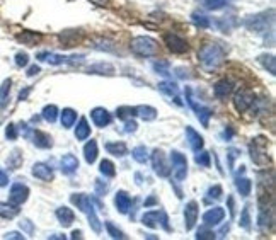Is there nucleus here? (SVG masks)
<instances>
[{
  "label": "nucleus",
  "mask_w": 276,
  "mask_h": 240,
  "mask_svg": "<svg viewBox=\"0 0 276 240\" xmlns=\"http://www.w3.org/2000/svg\"><path fill=\"white\" fill-rule=\"evenodd\" d=\"M223 50L220 44L216 43H206L201 46V50L198 52V58L201 62L205 70H215L223 63Z\"/></svg>",
  "instance_id": "f257e3e1"
},
{
  "label": "nucleus",
  "mask_w": 276,
  "mask_h": 240,
  "mask_svg": "<svg viewBox=\"0 0 276 240\" xmlns=\"http://www.w3.org/2000/svg\"><path fill=\"white\" fill-rule=\"evenodd\" d=\"M72 203H74L77 208L80 210L82 213L87 214L89 218V225H91V228L96 232V234H101V230H103V225H101L99 218H97L96 214V210H94V204H92V200L86 194H74L70 198Z\"/></svg>",
  "instance_id": "f03ea898"
},
{
  "label": "nucleus",
  "mask_w": 276,
  "mask_h": 240,
  "mask_svg": "<svg viewBox=\"0 0 276 240\" xmlns=\"http://www.w3.org/2000/svg\"><path fill=\"white\" fill-rule=\"evenodd\" d=\"M273 22H274V12H273V9H271V10H266V12H261V14L250 16V18L245 19L244 26L252 32L264 34V32L271 31Z\"/></svg>",
  "instance_id": "7ed1b4c3"
},
{
  "label": "nucleus",
  "mask_w": 276,
  "mask_h": 240,
  "mask_svg": "<svg viewBox=\"0 0 276 240\" xmlns=\"http://www.w3.org/2000/svg\"><path fill=\"white\" fill-rule=\"evenodd\" d=\"M130 48H131V52L135 54H138V56H154V54L159 53V44H157V41L148 36L133 38Z\"/></svg>",
  "instance_id": "20e7f679"
},
{
  "label": "nucleus",
  "mask_w": 276,
  "mask_h": 240,
  "mask_svg": "<svg viewBox=\"0 0 276 240\" xmlns=\"http://www.w3.org/2000/svg\"><path fill=\"white\" fill-rule=\"evenodd\" d=\"M171 160H172V174L177 180H184L188 176V160L179 152L172 150L171 152Z\"/></svg>",
  "instance_id": "39448f33"
},
{
  "label": "nucleus",
  "mask_w": 276,
  "mask_h": 240,
  "mask_svg": "<svg viewBox=\"0 0 276 240\" xmlns=\"http://www.w3.org/2000/svg\"><path fill=\"white\" fill-rule=\"evenodd\" d=\"M142 222L143 225L150 226V228H157V226H164V230H171V226H169V220L167 216H165L164 212H148L142 216Z\"/></svg>",
  "instance_id": "423d86ee"
},
{
  "label": "nucleus",
  "mask_w": 276,
  "mask_h": 240,
  "mask_svg": "<svg viewBox=\"0 0 276 240\" xmlns=\"http://www.w3.org/2000/svg\"><path fill=\"white\" fill-rule=\"evenodd\" d=\"M152 167H154L155 174L160 176V178H167V176L171 174V167H169L167 162H165L164 152L159 148H155L152 152Z\"/></svg>",
  "instance_id": "0eeeda50"
},
{
  "label": "nucleus",
  "mask_w": 276,
  "mask_h": 240,
  "mask_svg": "<svg viewBox=\"0 0 276 240\" xmlns=\"http://www.w3.org/2000/svg\"><path fill=\"white\" fill-rule=\"evenodd\" d=\"M254 104V94L249 89H240L233 98V108L237 109V112H244Z\"/></svg>",
  "instance_id": "6e6552de"
},
{
  "label": "nucleus",
  "mask_w": 276,
  "mask_h": 240,
  "mask_svg": "<svg viewBox=\"0 0 276 240\" xmlns=\"http://www.w3.org/2000/svg\"><path fill=\"white\" fill-rule=\"evenodd\" d=\"M164 43L167 44V48L171 50L172 53H177V54L188 53L189 50V44L186 43V40H182V38H179L177 34H172V32L164 36Z\"/></svg>",
  "instance_id": "1a4fd4ad"
},
{
  "label": "nucleus",
  "mask_w": 276,
  "mask_h": 240,
  "mask_svg": "<svg viewBox=\"0 0 276 240\" xmlns=\"http://www.w3.org/2000/svg\"><path fill=\"white\" fill-rule=\"evenodd\" d=\"M186 99H188L189 106L196 111V118L199 121H201V124L208 128V123H210V118L213 116V111H211L210 108H203V106H198V104H194V100L191 99V89L189 87H186Z\"/></svg>",
  "instance_id": "9d476101"
},
{
  "label": "nucleus",
  "mask_w": 276,
  "mask_h": 240,
  "mask_svg": "<svg viewBox=\"0 0 276 240\" xmlns=\"http://www.w3.org/2000/svg\"><path fill=\"white\" fill-rule=\"evenodd\" d=\"M28 198H29V189H28L26 184H23V182L12 184L11 192H9V201L12 204H18L19 206V204L26 203Z\"/></svg>",
  "instance_id": "9b49d317"
},
{
  "label": "nucleus",
  "mask_w": 276,
  "mask_h": 240,
  "mask_svg": "<svg viewBox=\"0 0 276 240\" xmlns=\"http://www.w3.org/2000/svg\"><path fill=\"white\" fill-rule=\"evenodd\" d=\"M198 214H199V210H198V203L196 201H189L184 208V226L186 230H193L194 225L198 222Z\"/></svg>",
  "instance_id": "f8f14e48"
},
{
  "label": "nucleus",
  "mask_w": 276,
  "mask_h": 240,
  "mask_svg": "<svg viewBox=\"0 0 276 240\" xmlns=\"http://www.w3.org/2000/svg\"><path fill=\"white\" fill-rule=\"evenodd\" d=\"M223 218H225V210L220 208V206H215V208L208 210V212L203 214V222H205L206 226L218 225L220 222H223Z\"/></svg>",
  "instance_id": "ddd939ff"
},
{
  "label": "nucleus",
  "mask_w": 276,
  "mask_h": 240,
  "mask_svg": "<svg viewBox=\"0 0 276 240\" xmlns=\"http://www.w3.org/2000/svg\"><path fill=\"white\" fill-rule=\"evenodd\" d=\"M257 225L261 230H267L273 225V210H271V206H261L259 208Z\"/></svg>",
  "instance_id": "4468645a"
},
{
  "label": "nucleus",
  "mask_w": 276,
  "mask_h": 240,
  "mask_svg": "<svg viewBox=\"0 0 276 240\" xmlns=\"http://www.w3.org/2000/svg\"><path fill=\"white\" fill-rule=\"evenodd\" d=\"M33 176L41 180H45V182H50V180H53V169L43 162H38L33 166Z\"/></svg>",
  "instance_id": "2eb2a0df"
},
{
  "label": "nucleus",
  "mask_w": 276,
  "mask_h": 240,
  "mask_svg": "<svg viewBox=\"0 0 276 240\" xmlns=\"http://www.w3.org/2000/svg\"><path fill=\"white\" fill-rule=\"evenodd\" d=\"M91 118H92V121H94V124L99 126V128H104V126H108L109 123H111V114H109V112L106 111L104 108L92 109Z\"/></svg>",
  "instance_id": "dca6fc26"
},
{
  "label": "nucleus",
  "mask_w": 276,
  "mask_h": 240,
  "mask_svg": "<svg viewBox=\"0 0 276 240\" xmlns=\"http://www.w3.org/2000/svg\"><path fill=\"white\" fill-rule=\"evenodd\" d=\"M60 169L63 174H74L75 170L79 169V160L75 155H72V154H67V155H63L62 160H60Z\"/></svg>",
  "instance_id": "f3484780"
},
{
  "label": "nucleus",
  "mask_w": 276,
  "mask_h": 240,
  "mask_svg": "<svg viewBox=\"0 0 276 240\" xmlns=\"http://www.w3.org/2000/svg\"><path fill=\"white\" fill-rule=\"evenodd\" d=\"M186 140H188L189 146L194 152L203 150V145H205V142H203V136L198 132H194L191 126H186Z\"/></svg>",
  "instance_id": "a211bd4d"
},
{
  "label": "nucleus",
  "mask_w": 276,
  "mask_h": 240,
  "mask_svg": "<svg viewBox=\"0 0 276 240\" xmlns=\"http://www.w3.org/2000/svg\"><path fill=\"white\" fill-rule=\"evenodd\" d=\"M16 40L26 46H36L41 40H43V36H41L40 32H35V31H23L16 36Z\"/></svg>",
  "instance_id": "6ab92c4d"
},
{
  "label": "nucleus",
  "mask_w": 276,
  "mask_h": 240,
  "mask_svg": "<svg viewBox=\"0 0 276 240\" xmlns=\"http://www.w3.org/2000/svg\"><path fill=\"white\" fill-rule=\"evenodd\" d=\"M232 90H233V84L230 82V80H220V82H216L215 84V87H213V92H215V96L218 99H225V98H228V96L232 94Z\"/></svg>",
  "instance_id": "aec40b11"
},
{
  "label": "nucleus",
  "mask_w": 276,
  "mask_h": 240,
  "mask_svg": "<svg viewBox=\"0 0 276 240\" xmlns=\"http://www.w3.org/2000/svg\"><path fill=\"white\" fill-rule=\"evenodd\" d=\"M31 138H33V143H35L38 148H50V146L53 145L52 136H50L48 133H45V132H40V130L33 132Z\"/></svg>",
  "instance_id": "412c9836"
},
{
  "label": "nucleus",
  "mask_w": 276,
  "mask_h": 240,
  "mask_svg": "<svg viewBox=\"0 0 276 240\" xmlns=\"http://www.w3.org/2000/svg\"><path fill=\"white\" fill-rule=\"evenodd\" d=\"M114 204H116V210L120 213H128L130 206H131V198L126 194L125 191H118L116 196H114Z\"/></svg>",
  "instance_id": "4be33fe9"
},
{
  "label": "nucleus",
  "mask_w": 276,
  "mask_h": 240,
  "mask_svg": "<svg viewBox=\"0 0 276 240\" xmlns=\"http://www.w3.org/2000/svg\"><path fill=\"white\" fill-rule=\"evenodd\" d=\"M57 218H58V222H60V225L67 228V226H70L72 223H74L75 214H74V212H72L70 208H67V206H62V208L57 210Z\"/></svg>",
  "instance_id": "5701e85b"
},
{
  "label": "nucleus",
  "mask_w": 276,
  "mask_h": 240,
  "mask_svg": "<svg viewBox=\"0 0 276 240\" xmlns=\"http://www.w3.org/2000/svg\"><path fill=\"white\" fill-rule=\"evenodd\" d=\"M106 150L109 152L114 157H125L128 154V146L125 145L123 142H109L106 143Z\"/></svg>",
  "instance_id": "b1692460"
},
{
  "label": "nucleus",
  "mask_w": 276,
  "mask_h": 240,
  "mask_svg": "<svg viewBox=\"0 0 276 240\" xmlns=\"http://www.w3.org/2000/svg\"><path fill=\"white\" fill-rule=\"evenodd\" d=\"M87 74H99V75H114V66L111 63H96L87 68Z\"/></svg>",
  "instance_id": "393cba45"
},
{
  "label": "nucleus",
  "mask_w": 276,
  "mask_h": 240,
  "mask_svg": "<svg viewBox=\"0 0 276 240\" xmlns=\"http://www.w3.org/2000/svg\"><path fill=\"white\" fill-rule=\"evenodd\" d=\"M19 214V206L9 203H0V216L6 218V220H12Z\"/></svg>",
  "instance_id": "a878e982"
},
{
  "label": "nucleus",
  "mask_w": 276,
  "mask_h": 240,
  "mask_svg": "<svg viewBox=\"0 0 276 240\" xmlns=\"http://www.w3.org/2000/svg\"><path fill=\"white\" fill-rule=\"evenodd\" d=\"M91 136V126H89L86 118H80L77 128H75V138L77 140H87Z\"/></svg>",
  "instance_id": "bb28decb"
},
{
  "label": "nucleus",
  "mask_w": 276,
  "mask_h": 240,
  "mask_svg": "<svg viewBox=\"0 0 276 240\" xmlns=\"http://www.w3.org/2000/svg\"><path fill=\"white\" fill-rule=\"evenodd\" d=\"M84 158H86L87 164H94L97 158V143L96 140H91L86 143L84 146Z\"/></svg>",
  "instance_id": "cd10ccee"
},
{
  "label": "nucleus",
  "mask_w": 276,
  "mask_h": 240,
  "mask_svg": "<svg viewBox=\"0 0 276 240\" xmlns=\"http://www.w3.org/2000/svg\"><path fill=\"white\" fill-rule=\"evenodd\" d=\"M21 166H23V154H21L19 148H16L12 150L9 157H7V167H9L11 170H16L19 169Z\"/></svg>",
  "instance_id": "c85d7f7f"
},
{
  "label": "nucleus",
  "mask_w": 276,
  "mask_h": 240,
  "mask_svg": "<svg viewBox=\"0 0 276 240\" xmlns=\"http://www.w3.org/2000/svg\"><path fill=\"white\" fill-rule=\"evenodd\" d=\"M257 60L262 65V68L269 72L271 75L276 74V58L273 56V54H261Z\"/></svg>",
  "instance_id": "c756f323"
},
{
  "label": "nucleus",
  "mask_w": 276,
  "mask_h": 240,
  "mask_svg": "<svg viewBox=\"0 0 276 240\" xmlns=\"http://www.w3.org/2000/svg\"><path fill=\"white\" fill-rule=\"evenodd\" d=\"M75 121H77V112L70 108L63 109L62 111V126L63 128H72V126L75 124Z\"/></svg>",
  "instance_id": "7c9ffc66"
},
{
  "label": "nucleus",
  "mask_w": 276,
  "mask_h": 240,
  "mask_svg": "<svg viewBox=\"0 0 276 240\" xmlns=\"http://www.w3.org/2000/svg\"><path fill=\"white\" fill-rule=\"evenodd\" d=\"M60 40L65 46H74L80 41V32L79 31H63L60 34Z\"/></svg>",
  "instance_id": "2f4dec72"
},
{
  "label": "nucleus",
  "mask_w": 276,
  "mask_h": 240,
  "mask_svg": "<svg viewBox=\"0 0 276 240\" xmlns=\"http://www.w3.org/2000/svg\"><path fill=\"white\" fill-rule=\"evenodd\" d=\"M11 86H12V80L11 78H6L2 82V86H0V108L7 106V102H9Z\"/></svg>",
  "instance_id": "473e14b6"
},
{
  "label": "nucleus",
  "mask_w": 276,
  "mask_h": 240,
  "mask_svg": "<svg viewBox=\"0 0 276 240\" xmlns=\"http://www.w3.org/2000/svg\"><path fill=\"white\" fill-rule=\"evenodd\" d=\"M137 114L142 118L143 121H154L157 118V109L152 106H138Z\"/></svg>",
  "instance_id": "72a5a7b5"
},
{
  "label": "nucleus",
  "mask_w": 276,
  "mask_h": 240,
  "mask_svg": "<svg viewBox=\"0 0 276 240\" xmlns=\"http://www.w3.org/2000/svg\"><path fill=\"white\" fill-rule=\"evenodd\" d=\"M159 90L162 92L165 96H174V98H177V92H179V87H177L176 82H167V80H164V82L159 84Z\"/></svg>",
  "instance_id": "f704fd0d"
},
{
  "label": "nucleus",
  "mask_w": 276,
  "mask_h": 240,
  "mask_svg": "<svg viewBox=\"0 0 276 240\" xmlns=\"http://www.w3.org/2000/svg\"><path fill=\"white\" fill-rule=\"evenodd\" d=\"M235 186H237V191H239L242 196H249L250 189H252V182H250L247 178H239L235 180Z\"/></svg>",
  "instance_id": "c9c22d12"
},
{
  "label": "nucleus",
  "mask_w": 276,
  "mask_h": 240,
  "mask_svg": "<svg viewBox=\"0 0 276 240\" xmlns=\"http://www.w3.org/2000/svg\"><path fill=\"white\" fill-rule=\"evenodd\" d=\"M41 116H43L45 121H48V123H55L58 118V108L53 106V104H50V106H45L43 112H41Z\"/></svg>",
  "instance_id": "e433bc0d"
},
{
  "label": "nucleus",
  "mask_w": 276,
  "mask_h": 240,
  "mask_svg": "<svg viewBox=\"0 0 276 240\" xmlns=\"http://www.w3.org/2000/svg\"><path fill=\"white\" fill-rule=\"evenodd\" d=\"M99 170L104 178H114V176H116V169H114V164L111 160H103V162L99 164Z\"/></svg>",
  "instance_id": "4c0bfd02"
},
{
  "label": "nucleus",
  "mask_w": 276,
  "mask_h": 240,
  "mask_svg": "<svg viewBox=\"0 0 276 240\" xmlns=\"http://www.w3.org/2000/svg\"><path fill=\"white\" fill-rule=\"evenodd\" d=\"M131 155H133V158L137 160L138 164H145L147 160H148V150L143 145L135 146L133 152H131Z\"/></svg>",
  "instance_id": "58836bf2"
},
{
  "label": "nucleus",
  "mask_w": 276,
  "mask_h": 240,
  "mask_svg": "<svg viewBox=\"0 0 276 240\" xmlns=\"http://www.w3.org/2000/svg\"><path fill=\"white\" fill-rule=\"evenodd\" d=\"M135 114H137V108H130V106H121L116 109V116L120 120H131Z\"/></svg>",
  "instance_id": "ea45409f"
},
{
  "label": "nucleus",
  "mask_w": 276,
  "mask_h": 240,
  "mask_svg": "<svg viewBox=\"0 0 276 240\" xmlns=\"http://www.w3.org/2000/svg\"><path fill=\"white\" fill-rule=\"evenodd\" d=\"M191 19H193V22L196 24L198 28H203V29H206V28H210V19L206 18L205 14H201V12H193V16H191Z\"/></svg>",
  "instance_id": "a19ab883"
},
{
  "label": "nucleus",
  "mask_w": 276,
  "mask_h": 240,
  "mask_svg": "<svg viewBox=\"0 0 276 240\" xmlns=\"http://www.w3.org/2000/svg\"><path fill=\"white\" fill-rule=\"evenodd\" d=\"M227 2H228V0H203L205 7H206V9H210V10H218V9H222V7H223Z\"/></svg>",
  "instance_id": "79ce46f5"
},
{
  "label": "nucleus",
  "mask_w": 276,
  "mask_h": 240,
  "mask_svg": "<svg viewBox=\"0 0 276 240\" xmlns=\"http://www.w3.org/2000/svg\"><path fill=\"white\" fill-rule=\"evenodd\" d=\"M194 160H196L198 166H201V167H210V154H208V152H201V150H199V154H196V157H194Z\"/></svg>",
  "instance_id": "37998d69"
},
{
  "label": "nucleus",
  "mask_w": 276,
  "mask_h": 240,
  "mask_svg": "<svg viewBox=\"0 0 276 240\" xmlns=\"http://www.w3.org/2000/svg\"><path fill=\"white\" fill-rule=\"evenodd\" d=\"M106 228H108V234L111 235L113 238H126V235L123 234L120 228H116V226H114L111 222L106 223Z\"/></svg>",
  "instance_id": "c03bdc74"
},
{
  "label": "nucleus",
  "mask_w": 276,
  "mask_h": 240,
  "mask_svg": "<svg viewBox=\"0 0 276 240\" xmlns=\"http://www.w3.org/2000/svg\"><path fill=\"white\" fill-rule=\"evenodd\" d=\"M154 70L157 72V74L165 75V77L171 74V68H169V63L167 62H155L154 63Z\"/></svg>",
  "instance_id": "a18cd8bd"
},
{
  "label": "nucleus",
  "mask_w": 276,
  "mask_h": 240,
  "mask_svg": "<svg viewBox=\"0 0 276 240\" xmlns=\"http://www.w3.org/2000/svg\"><path fill=\"white\" fill-rule=\"evenodd\" d=\"M240 226L245 230L250 228V216H249V206H244L242 210V214H240Z\"/></svg>",
  "instance_id": "49530a36"
},
{
  "label": "nucleus",
  "mask_w": 276,
  "mask_h": 240,
  "mask_svg": "<svg viewBox=\"0 0 276 240\" xmlns=\"http://www.w3.org/2000/svg\"><path fill=\"white\" fill-rule=\"evenodd\" d=\"M196 238H198V240H205V238L213 240V238H215V234H213L211 230H208V228H199L198 234H196Z\"/></svg>",
  "instance_id": "de8ad7c7"
},
{
  "label": "nucleus",
  "mask_w": 276,
  "mask_h": 240,
  "mask_svg": "<svg viewBox=\"0 0 276 240\" xmlns=\"http://www.w3.org/2000/svg\"><path fill=\"white\" fill-rule=\"evenodd\" d=\"M6 136H7V140H16V138H18V126H16L14 123L7 124Z\"/></svg>",
  "instance_id": "09e8293b"
},
{
  "label": "nucleus",
  "mask_w": 276,
  "mask_h": 240,
  "mask_svg": "<svg viewBox=\"0 0 276 240\" xmlns=\"http://www.w3.org/2000/svg\"><path fill=\"white\" fill-rule=\"evenodd\" d=\"M29 63V56H28V53H18L16 54V65L18 66H21V68H23V66H26Z\"/></svg>",
  "instance_id": "8fccbe9b"
},
{
  "label": "nucleus",
  "mask_w": 276,
  "mask_h": 240,
  "mask_svg": "<svg viewBox=\"0 0 276 240\" xmlns=\"http://www.w3.org/2000/svg\"><path fill=\"white\" fill-rule=\"evenodd\" d=\"M84 62H86V58H84L82 54H79V56H67L65 63H69L72 66H79V65H82Z\"/></svg>",
  "instance_id": "3c124183"
},
{
  "label": "nucleus",
  "mask_w": 276,
  "mask_h": 240,
  "mask_svg": "<svg viewBox=\"0 0 276 240\" xmlns=\"http://www.w3.org/2000/svg\"><path fill=\"white\" fill-rule=\"evenodd\" d=\"M108 189H109V184L108 182H103V180H96V192L99 196H103L108 192Z\"/></svg>",
  "instance_id": "603ef678"
},
{
  "label": "nucleus",
  "mask_w": 276,
  "mask_h": 240,
  "mask_svg": "<svg viewBox=\"0 0 276 240\" xmlns=\"http://www.w3.org/2000/svg\"><path fill=\"white\" fill-rule=\"evenodd\" d=\"M208 196L213 198V200H218V198L222 196V186H213V188H210V191H208Z\"/></svg>",
  "instance_id": "864d4df0"
},
{
  "label": "nucleus",
  "mask_w": 276,
  "mask_h": 240,
  "mask_svg": "<svg viewBox=\"0 0 276 240\" xmlns=\"http://www.w3.org/2000/svg\"><path fill=\"white\" fill-rule=\"evenodd\" d=\"M137 123H135L133 120H126V124H125V132L126 133H133V132H137Z\"/></svg>",
  "instance_id": "5fc2aeb1"
},
{
  "label": "nucleus",
  "mask_w": 276,
  "mask_h": 240,
  "mask_svg": "<svg viewBox=\"0 0 276 240\" xmlns=\"http://www.w3.org/2000/svg\"><path fill=\"white\" fill-rule=\"evenodd\" d=\"M19 225H21V228L26 230L28 234H33V232H35V226H33V223L29 222V220H23V222L19 223Z\"/></svg>",
  "instance_id": "6e6d98bb"
},
{
  "label": "nucleus",
  "mask_w": 276,
  "mask_h": 240,
  "mask_svg": "<svg viewBox=\"0 0 276 240\" xmlns=\"http://www.w3.org/2000/svg\"><path fill=\"white\" fill-rule=\"evenodd\" d=\"M4 237H6L7 240H16V238H18V240H23L24 238V235H21V234H18V232H9V234H6V235H4Z\"/></svg>",
  "instance_id": "4d7b16f0"
},
{
  "label": "nucleus",
  "mask_w": 276,
  "mask_h": 240,
  "mask_svg": "<svg viewBox=\"0 0 276 240\" xmlns=\"http://www.w3.org/2000/svg\"><path fill=\"white\" fill-rule=\"evenodd\" d=\"M237 155H239V150H235V148L228 150V164H230V167L233 166V160H235Z\"/></svg>",
  "instance_id": "13d9d810"
},
{
  "label": "nucleus",
  "mask_w": 276,
  "mask_h": 240,
  "mask_svg": "<svg viewBox=\"0 0 276 240\" xmlns=\"http://www.w3.org/2000/svg\"><path fill=\"white\" fill-rule=\"evenodd\" d=\"M7 184H9V178H7L6 172H4L2 169H0V188L7 186Z\"/></svg>",
  "instance_id": "bf43d9fd"
},
{
  "label": "nucleus",
  "mask_w": 276,
  "mask_h": 240,
  "mask_svg": "<svg viewBox=\"0 0 276 240\" xmlns=\"http://www.w3.org/2000/svg\"><path fill=\"white\" fill-rule=\"evenodd\" d=\"M41 72V68L38 65H33V66H29V70H28V77H35V75H38Z\"/></svg>",
  "instance_id": "052dcab7"
},
{
  "label": "nucleus",
  "mask_w": 276,
  "mask_h": 240,
  "mask_svg": "<svg viewBox=\"0 0 276 240\" xmlns=\"http://www.w3.org/2000/svg\"><path fill=\"white\" fill-rule=\"evenodd\" d=\"M29 92H31V89H24V90H21V94H19V100H24V99H26Z\"/></svg>",
  "instance_id": "680f3d73"
},
{
  "label": "nucleus",
  "mask_w": 276,
  "mask_h": 240,
  "mask_svg": "<svg viewBox=\"0 0 276 240\" xmlns=\"http://www.w3.org/2000/svg\"><path fill=\"white\" fill-rule=\"evenodd\" d=\"M92 4H97V6H106V4H109V0H91Z\"/></svg>",
  "instance_id": "e2e57ef3"
},
{
  "label": "nucleus",
  "mask_w": 276,
  "mask_h": 240,
  "mask_svg": "<svg viewBox=\"0 0 276 240\" xmlns=\"http://www.w3.org/2000/svg\"><path fill=\"white\" fill-rule=\"evenodd\" d=\"M155 203H157V200L154 196H152V198H148V200L145 201V206H150V204H155Z\"/></svg>",
  "instance_id": "0e129e2a"
},
{
  "label": "nucleus",
  "mask_w": 276,
  "mask_h": 240,
  "mask_svg": "<svg viewBox=\"0 0 276 240\" xmlns=\"http://www.w3.org/2000/svg\"><path fill=\"white\" fill-rule=\"evenodd\" d=\"M72 238H82V232H74V234H72Z\"/></svg>",
  "instance_id": "69168bd1"
}]
</instances>
